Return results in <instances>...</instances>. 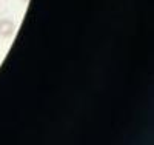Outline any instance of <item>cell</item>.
<instances>
[{"label": "cell", "mask_w": 154, "mask_h": 145, "mask_svg": "<svg viewBox=\"0 0 154 145\" xmlns=\"http://www.w3.org/2000/svg\"><path fill=\"white\" fill-rule=\"evenodd\" d=\"M16 33V23L11 19H0V37L9 39Z\"/></svg>", "instance_id": "6da1fadb"}, {"label": "cell", "mask_w": 154, "mask_h": 145, "mask_svg": "<svg viewBox=\"0 0 154 145\" xmlns=\"http://www.w3.org/2000/svg\"><path fill=\"white\" fill-rule=\"evenodd\" d=\"M22 2H28V0H22Z\"/></svg>", "instance_id": "7a4b0ae2"}]
</instances>
